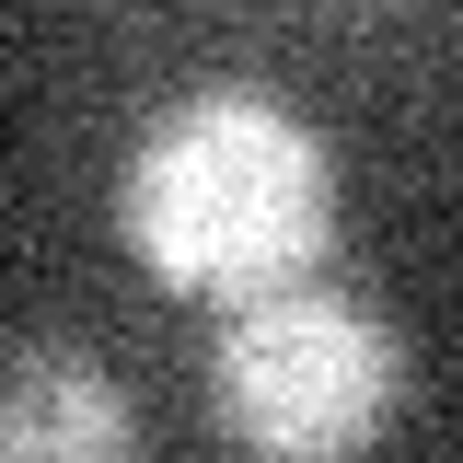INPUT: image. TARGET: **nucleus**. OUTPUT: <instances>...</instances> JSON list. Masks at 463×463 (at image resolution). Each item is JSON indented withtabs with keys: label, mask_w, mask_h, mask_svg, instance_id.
Masks as SVG:
<instances>
[{
	"label": "nucleus",
	"mask_w": 463,
	"mask_h": 463,
	"mask_svg": "<svg viewBox=\"0 0 463 463\" xmlns=\"http://www.w3.org/2000/svg\"><path fill=\"white\" fill-rule=\"evenodd\" d=\"M209 405L255 463H359L405 405V347L347 289H267L232 313Z\"/></svg>",
	"instance_id": "f03ea898"
},
{
	"label": "nucleus",
	"mask_w": 463,
	"mask_h": 463,
	"mask_svg": "<svg viewBox=\"0 0 463 463\" xmlns=\"http://www.w3.org/2000/svg\"><path fill=\"white\" fill-rule=\"evenodd\" d=\"M0 463H139V417L81 347L0 359Z\"/></svg>",
	"instance_id": "7ed1b4c3"
},
{
	"label": "nucleus",
	"mask_w": 463,
	"mask_h": 463,
	"mask_svg": "<svg viewBox=\"0 0 463 463\" xmlns=\"http://www.w3.org/2000/svg\"><path fill=\"white\" fill-rule=\"evenodd\" d=\"M139 267L185 301H267L336 243V151L255 81H209L139 128L116 174Z\"/></svg>",
	"instance_id": "f257e3e1"
}]
</instances>
